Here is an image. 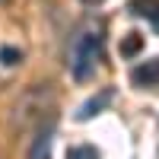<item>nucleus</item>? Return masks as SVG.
<instances>
[{
	"instance_id": "obj_1",
	"label": "nucleus",
	"mask_w": 159,
	"mask_h": 159,
	"mask_svg": "<svg viewBox=\"0 0 159 159\" xmlns=\"http://www.w3.org/2000/svg\"><path fill=\"white\" fill-rule=\"evenodd\" d=\"M99 61H102V32L99 29H83L70 45V73H73V80L86 83L96 73Z\"/></svg>"
},
{
	"instance_id": "obj_2",
	"label": "nucleus",
	"mask_w": 159,
	"mask_h": 159,
	"mask_svg": "<svg viewBox=\"0 0 159 159\" xmlns=\"http://www.w3.org/2000/svg\"><path fill=\"white\" fill-rule=\"evenodd\" d=\"M111 99H115V92H111V89H102L99 96L86 99V102L76 108V121H89V118H96V115H99V111H102V108H105V105H108Z\"/></svg>"
},
{
	"instance_id": "obj_3",
	"label": "nucleus",
	"mask_w": 159,
	"mask_h": 159,
	"mask_svg": "<svg viewBox=\"0 0 159 159\" xmlns=\"http://www.w3.org/2000/svg\"><path fill=\"white\" fill-rule=\"evenodd\" d=\"M130 80H134V86H140V89L159 86V57H153V61H147V64H140V67H134Z\"/></svg>"
},
{
	"instance_id": "obj_4",
	"label": "nucleus",
	"mask_w": 159,
	"mask_h": 159,
	"mask_svg": "<svg viewBox=\"0 0 159 159\" xmlns=\"http://www.w3.org/2000/svg\"><path fill=\"white\" fill-rule=\"evenodd\" d=\"M130 10H134L137 16H147V19L156 25V29H159V0H137Z\"/></svg>"
},
{
	"instance_id": "obj_5",
	"label": "nucleus",
	"mask_w": 159,
	"mask_h": 159,
	"mask_svg": "<svg viewBox=\"0 0 159 159\" xmlns=\"http://www.w3.org/2000/svg\"><path fill=\"white\" fill-rule=\"evenodd\" d=\"M140 48H143V35L140 32H127L124 42H121V57H134Z\"/></svg>"
},
{
	"instance_id": "obj_6",
	"label": "nucleus",
	"mask_w": 159,
	"mask_h": 159,
	"mask_svg": "<svg viewBox=\"0 0 159 159\" xmlns=\"http://www.w3.org/2000/svg\"><path fill=\"white\" fill-rule=\"evenodd\" d=\"M29 159H51V137L48 134H42L35 140V147H32V156Z\"/></svg>"
},
{
	"instance_id": "obj_7",
	"label": "nucleus",
	"mask_w": 159,
	"mask_h": 159,
	"mask_svg": "<svg viewBox=\"0 0 159 159\" xmlns=\"http://www.w3.org/2000/svg\"><path fill=\"white\" fill-rule=\"evenodd\" d=\"M67 159H99V150L83 143V147H70L67 150Z\"/></svg>"
},
{
	"instance_id": "obj_8",
	"label": "nucleus",
	"mask_w": 159,
	"mask_h": 159,
	"mask_svg": "<svg viewBox=\"0 0 159 159\" xmlns=\"http://www.w3.org/2000/svg\"><path fill=\"white\" fill-rule=\"evenodd\" d=\"M0 61H3L7 67H13V64L22 61V51H16V48H0Z\"/></svg>"
},
{
	"instance_id": "obj_9",
	"label": "nucleus",
	"mask_w": 159,
	"mask_h": 159,
	"mask_svg": "<svg viewBox=\"0 0 159 159\" xmlns=\"http://www.w3.org/2000/svg\"><path fill=\"white\" fill-rule=\"evenodd\" d=\"M83 3H89V7H96V3H102V0H83Z\"/></svg>"
}]
</instances>
